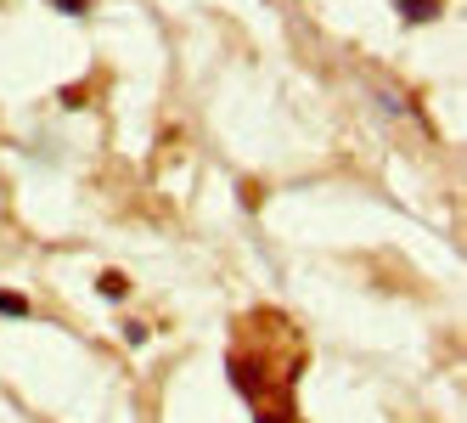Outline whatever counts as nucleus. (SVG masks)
Listing matches in <instances>:
<instances>
[{
	"instance_id": "nucleus-2",
	"label": "nucleus",
	"mask_w": 467,
	"mask_h": 423,
	"mask_svg": "<svg viewBox=\"0 0 467 423\" xmlns=\"http://www.w3.org/2000/svg\"><path fill=\"white\" fill-rule=\"evenodd\" d=\"M445 0H394V12L406 17V23H428V17H440Z\"/></svg>"
},
{
	"instance_id": "nucleus-3",
	"label": "nucleus",
	"mask_w": 467,
	"mask_h": 423,
	"mask_svg": "<svg viewBox=\"0 0 467 423\" xmlns=\"http://www.w3.org/2000/svg\"><path fill=\"white\" fill-rule=\"evenodd\" d=\"M0 316H28V300H23V294H6V288H0Z\"/></svg>"
},
{
	"instance_id": "nucleus-1",
	"label": "nucleus",
	"mask_w": 467,
	"mask_h": 423,
	"mask_svg": "<svg viewBox=\"0 0 467 423\" xmlns=\"http://www.w3.org/2000/svg\"><path fill=\"white\" fill-rule=\"evenodd\" d=\"M276 367L282 373H305V344L293 333V316L254 311L237 328L231 355H225L231 389L254 407V423H293V389L276 384Z\"/></svg>"
},
{
	"instance_id": "nucleus-4",
	"label": "nucleus",
	"mask_w": 467,
	"mask_h": 423,
	"mask_svg": "<svg viewBox=\"0 0 467 423\" xmlns=\"http://www.w3.org/2000/svg\"><path fill=\"white\" fill-rule=\"evenodd\" d=\"M51 6H57V12H74V17H79V12L90 6V0H51Z\"/></svg>"
}]
</instances>
